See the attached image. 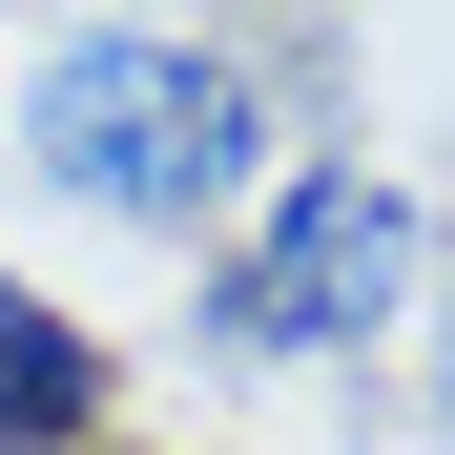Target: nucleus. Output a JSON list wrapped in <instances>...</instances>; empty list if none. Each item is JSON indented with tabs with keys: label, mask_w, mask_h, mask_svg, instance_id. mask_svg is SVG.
Instances as JSON below:
<instances>
[{
	"label": "nucleus",
	"mask_w": 455,
	"mask_h": 455,
	"mask_svg": "<svg viewBox=\"0 0 455 455\" xmlns=\"http://www.w3.org/2000/svg\"><path fill=\"white\" fill-rule=\"evenodd\" d=\"M414 311V187L372 166H290L207 269V352H372Z\"/></svg>",
	"instance_id": "2"
},
{
	"label": "nucleus",
	"mask_w": 455,
	"mask_h": 455,
	"mask_svg": "<svg viewBox=\"0 0 455 455\" xmlns=\"http://www.w3.org/2000/svg\"><path fill=\"white\" fill-rule=\"evenodd\" d=\"M84 435H104V352L0 269V455H84Z\"/></svg>",
	"instance_id": "3"
},
{
	"label": "nucleus",
	"mask_w": 455,
	"mask_h": 455,
	"mask_svg": "<svg viewBox=\"0 0 455 455\" xmlns=\"http://www.w3.org/2000/svg\"><path fill=\"white\" fill-rule=\"evenodd\" d=\"M21 166L124 228H228V207H269V84L187 21H84L21 84Z\"/></svg>",
	"instance_id": "1"
}]
</instances>
